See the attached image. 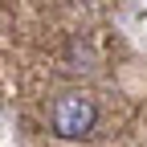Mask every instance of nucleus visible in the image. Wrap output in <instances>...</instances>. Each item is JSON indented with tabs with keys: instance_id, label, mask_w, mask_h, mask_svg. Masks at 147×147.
<instances>
[{
	"instance_id": "1",
	"label": "nucleus",
	"mask_w": 147,
	"mask_h": 147,
	"mask_svg": "<svg viewBox=\"0 0 147 147\" xmlns=\"http://www.w3.org/2000/svg\"><path fill=\"white\" fill-rule=\"evenodd\" d=\"M94 119H98L94 98L78 94V90L53 98V106H49V127H53V135H61V139H86L94 131Z\"/></svg>"
}]
</instances>
